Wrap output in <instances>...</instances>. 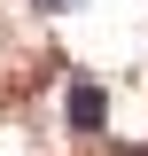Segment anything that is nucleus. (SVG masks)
<instances>
[{
  "instance_id": "nucleus-1",
  "label": "nucleus",
  "mask_w": 148,
  "mask_h": 156,
  "mask_svg": "<svg viewBox=\"0 0 148 156\" xmlns=\"http://www.w3.org/2000/svg\"><path fill=\"white\" fill-rule=\"evenodd\" d=\"M101 117H109V94H101L93 78H70V125H78V133H93Z\"/></svg>"
},
{
  "instance_id": "nucleus-2",
  "label": "nucleus",
  "mask_w": 148,
  "mask_h": 156,
  "mask_svg": "<svg viewBox=\"0 0 148 156\" xmlns=\"http://www.w3.org/2000/svg\"><path fill=\"white\" fill-rule=\"evenodd\" d=\"M31 8H47V16H55V8H78V0H31Z\"/></svg>"
}]
</instances>
